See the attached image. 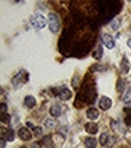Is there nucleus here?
Returning <instances> with one entry per match:
<instances>
[{
	"mask_svg": "<svg viewBox=\"0 0 131 148\" xmlns=\"http://www.w3.org/2000/svg\"><path fill=\"white\" fill-rule=\"evenodd\" d=\"M56 125V121H53V120H51V119H47L46 121H45V126L46 127H53Z\"/></svg>",
	"mask_w": 131,
	"mask_h": 148,
	"instance_id": "21",
	"label": "nucleus"
},
{
	"mask_svg": "<svg viewBox=\"0 0 131 148\" xmlns=\"http://www.w3.org/2000/svg\"><path fill=\"white\" fill-rule=\"evenodd\" d=\"M108 140H109V136H108V134H102L101 136H99V143H101L102 146H107L108 143Z\"/></svg>",
	"mask_w": 131,
	"mask_h": 148,
	"instance_id": "18",
	"label": "nucleus"
},
{
	"mask_svg": "<svg viewBox=\"0 0 131 148\" xmlns=\"http://www.w3.org/2000/svg\"><path fill=\"white\" fill-rule=\"evenodd\" d=\"M18 136H20V138L23 141H29L32 138V134H30V131L27 127H21L20 131H18Z\"/></svg>",
	"mask_w": 131,
	"mask_h": 148,
	"instance_id": "5",
	"label": "nucleus"
},
{
	"mask_svg": "<svg viewBox=\"0 0 131 148\" xmlns=\"http://www.w3.org/2000/svg\"><path fill=\"white\" fill-rule=\"evenodd\" d=\"M102 42L104 44V46L107 47V49H113L114 47V45H115V42H114V39H113V36H110L109 34H107V33H104V34H102Z\"/></svg>",
	"mask_w": 131,
	"mask_h": 148,
	"instance_id": "3",
	"label": "nucleus"
},
{
	"mask_svg": "<svg viewBox=\"0 0 131 148\" xmlns=\"http://www.w3.org/2000/svg\"><path fill=\"white\" fill-rule=\"evenodd\" d=\"M0 120H1V123H4V124H9L11 121V116L8 113H1L0 114Z\"/></svg>",
	"mask_w": 131,
	"mask_h": 148,
	"instance_id": "19",
	"label": "nucleus"
},
{
	"mask_svg": "<svg viewBox=\"0 0 131 148\" xmlns=\"http://www.w3.org/2000/svg\"><path fill=\"white\" fill-rule=\"evenodd\" d=\"M61 113H62V109H61V107L58 106V104H53V106L50 108V114H51L52 116H55V118L60 116Z\"/></svg>",
	"mask_w": 131,
	"mask_h": 148,
	"instance_id": "12",
	"label": "nucleus"
},
{
	"mask_svg": "<svg viewBox=\"0 0 131 148\" xmlns=\"http://www.w3.org/2000/svg\"><path fill=\"white\" fill-rule=\"evenodd\" d=\"M1 137L5 138L6 141H14L15 138V134L11 129H1Z\"/></svg>",
	"mask_w": 131,
	"mask_h": 148,
	"instance_id": "6",
	"label": "nucleus"
},
{
	"mask_svg": "<svg viewBox=\"0 0 131 148\" xmlns=\"http://www.w3.org/2000/svg\"><path fill=\"white\" fill-rule=\"evenodd\" d=\"M24 75V72H21V73H18L17 74V77L16 78H14V85L15 86H18V85H21V84H23V83H26V80H27V78H22Z\"/></svg>",
	"mask_w": 131,
	"mask_h": 148,
	"instance_id": "10",
	"label": "nucleus"
},
{
	"mask_svg": "<svg viewBox=\"0 0 131 148\" xmlns=\"http://www.w3.org/2000/svg\"><path fill=\"white\" fill-rule=\"evenodd\" d=\"M85 130L89 134L95 135L98 131V126H97V124H95V123H87V124L85 125Z\"/></svg>",
	"mask_w": 131,
	"mask_h": 148,
	"instance_id": "9",
	"label": "nucleus"
},
{
	"mask_svg": "<svg viewBox=\"0 0 131 148\" xmlns=\"http://www.w3.org/2000/svg\"><path fill=\"white\" fill-rule=\"evenodd\" d=\"M6 110H8V106H6L4 102H1V104H0V112H1V113H6Z\"/></svg>",
	"mask_w": 131,
	"mask_h": 148,
	"instance_id": "22",
	"label": "nucleus"
},
{
	"mask_svg": "<svg viewBox=\"0 0 131 148\" xmlns=\"http://www.w3.org/2000/svg\"><path fill=\"white\" fill-rule=\"evenodd\" d=\"M98 104H99V108H101V109L108 110L112 107V100H110L109 97H107V96H103V97L99 98Z\"/></svg>",
	"mask_w": 131,
	"mask_h": 148,
	"instance_id": "4",
	"label": "nucleus"
},
{
	"mask_svg": "<svg viewBox=\"0 0 131 148\" xmlns=\"http://www.w3.org/2000/svg\"><path fill=\"white\" fill-rule=\"evenodd\" d=\"M121 86L124 88V82H123L121 79H119V80H118V86H117V90H118V91H121Z\"/></svg>",
	"mask_w": 131,
	"mask_h": 148,
	"instance_id": "23",
	"label": "nucleus"
},
{
	"mask_svg": "<svg viewBox=\"0 0 131 148\" xmlns=\"http://www.w3.org/2000/svg\"><path fill=\"white\" fill-rule=\"evenodd\" d=\"M125 123H126V125L131 126V115H126V118H125Z\"/></svg>",
	"mask_w": 131,
	"mask_h": 148,
	"instance_id": "25",
	"label": "nucleus"
},
{
	"mask_svg": "<svg viewBox=\"0 0 131 148\" xmlns=\"http://www.w3.org/2000/svg\"><path fill=\"white\" fill-rule=\"evenodd\" d=\"M58 96L62 101H67V100H69V98L72 97V92L71 90H68V89H62L60 92H58Z\"/></svg>",
	"mask_w": 131,
	"mask_h": 148,
	"instance_id": "7",
	"label": "nucleus"
},
{
	"mask_svg": "<svg viewBox=\"0 0 131 148\" xmlns=\"http://www.w3.org/2000/svg\"><path fill=\"white\" fill-rule=\"evenodd\" d=\"M120 20H118V18H115V20L113 21V22H112V28H113V29H118V28H119V26H120Z\"/></svg>",
	"mask_w": 131,
	"mask_h": 148,
	"instance_id": "20",
	"label": "nucleus"
},
{
	"mask_svg": "<svg viewBox=\"0 0 131 148\" xmlns=\"http://www.w3.org/2000/svg\"><path fill=\"white\" fill-rule=\"evenodd\" d=\"M128 45H129V47L131 49V38H130V39L128 40Z\"/></svg>",
	"mask_w": 131,
	"mask_h": 148,
	"instance_id": "27",
	"label": "nucleus"
},
{
	"mask_svg": "<svg viewBox=\"0 0 131 148\" xmlns=\"http://www.w3.org/2000/svg\"><path fill=\"white\" fill-rule=\"evenodd\" d=\"M5 142H6V140L5 138H0V148H5Z\"/></svg>",
	"mask_w": 131,
	"mask_h": 148,
	"instance_id": "26",
	"label": "nucleus"
},
{
	"mask_svg": "<svg viewBox=\"0 0 131 148\" xmlns=\"http://www.w3.org/2000/svg\"><path fill=\"white\" fill-rule=\"evenodd\" d=\"M120 68H121V73L123 74H126L130 69V64H129V61L126 57H124L123 61H121V66H120Z\"/></svg>",
	"mask_w": 131,
	"mask_h": 148,
	"instance_id": "14",
	"label": "nucleus"
},
{
	"mask_svg": "<svg viewBox=\"0 0 131 148\" xmlns=\"http://www.w3.org/2000/svg\"><path fill=\"white\" fill-rule=\"evenodd\" d=\"M102 53H103V50H102V47L101 46H98L95 51H93V53H92V57L95 58V60H99L102 57Z\"/></svg>",
	"mask_w": 131,
	"mask_h": 148,
	"instance_id": "17",
	"label": "nucleus"
},
{
	"mask_svg": "<svg viewBox=\"0 0 131 148\" xmlns=\"http://www.w3.org/2000/svg\"><path fill=\"white\" fill-rule=\"evenodd\" d=\"M60 20H58V16L51 12V14H49V28L51 30L52 33H57L60 30Z\"/></svg>",
	"mask_w": 131,
	"mask_h": 148,
	"instance_id": "2",
	"label": "nucleus"
},
{
	"mask_svg": "<svg viewBox=\"0 0 131 148\" xmlns=\"http://www.w3.org/2000/svg\"><path fill=\"white\" fill-rule=\"evenodd\" d=\"M123 101L125 102V103H130V102H131V86H130V88H128L126 91L124 92V95H123Z\"/></svg>",
	"mask_w": 131,
	"mask_h": 148,
	"instance_id": "16",
	"label": "nucleus"
},
{
	"mask_svg": "<svg viewBox=\"0 0 131 148\" xmlns=\"http://www.w3.org/2000/svg\"><path fill=\"white\" fill-rule=\"evenodd\" d=\"M24 104H26L28 108H33V107H35L36 101H35V98L33 96H27L26 98H24Z\"/></svg>",
	"mask_w": 131,
	"mask_h": 148,
	"instance_id": "13",
	"label": "nucleus"
},
{
	"mask_svg": "<svg viewBox=\"0 0 131 148\" xmlns=\"http://www.w3.org/2000/svg\"><path fill=\"white\" fill-rule=\"evenodd\" d=\"M34 135L35 136H40L41 135V127H39V126L34 127Z\"/></svg>",
	"mask_w": 131,
	"mask_h": 148,
	"instance_id": "24",
	"label": "nucleus"
},
{
	"mask_svg": "<svg viewBox=\"0 0 131 148\" xmlns=\"http://www.w3.org/2000/svg\"><path fill=\"white\" fill-rule=\"evenodd\" d=\"M21 148H27V147H21Z\"/></svg>",
	"mask_w": 131,
	"mask_h": 148,
	"instance_id": "28",
	"label": "nucleus"
},
{
	"mask_svg": "<svg viewBox=\"0 0 131 148\" xmlns=\"http://www.w3.org/2000/svg\"><path fill=\"white\" fill-rule=\"evenodd\" d=\"M41 146H43V148H53V143H52V141H51V137L46 136L45 138H43Z\"/></svg>",
	"mask_w": 131,
	"mask_h": 148,
	"instance_id": "15",
	"label": "nucleus"
},
{
	"mask_svg": "<svg viewBox=\"0 0 131 148\" xmlns=\"http://www.w3.org/2000/svg\"><path fill=\"white\" fill-rule=\"evenodd\" d=\"M46 18L40 14H35L30 17V24L35 28V29H43L46 26Z\"/></svg>",
	"mask_w": 131,
	"mask_h": 148,
	"instance_id": "1",
	"label": "nucleus"
},
{
	"mask_svg": "<svg viewBox=\"0 0 131 148\" xmlns=\"http://www.w3.org/2000/svg\"><path fill=\"white\" fill-rule=\"evenodd\" d=\"M84 143L86 148H96L97 146V140H95L93 137H86L84 140Z\"/></svg>",
	"mask_w": 131,
	"mask_h": 148,
	"instance_id": "11",
	"label": "nucleus"
},
{
	"mask_svg": "<svg viewBox=\"0 0 131 148\" xmlns=\"http://www.w3.org/2000/svg\"><path fill=\"white\" fill-rule=\"evenodd\" d=\"M98 115H99V113H98V110L96 108H89V109L86 110V116L89 119H91V120L97 119Z\"/></svg>",
	"mask_w": 131,
	"mask_h": 148,
	"instance_id": "8",
	"label": "nucleus"
}]
</instances>
